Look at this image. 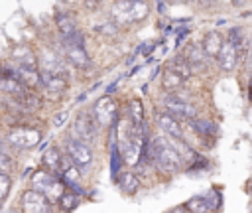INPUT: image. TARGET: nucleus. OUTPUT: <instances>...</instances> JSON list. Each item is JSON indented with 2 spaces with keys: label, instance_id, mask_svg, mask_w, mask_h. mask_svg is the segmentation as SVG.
Returning a JSON list of instances; mask_svg holds the SVG:
<instances>
[{
  "label": "nucleus",
  "instance_id": "obj_1",
  "mask_svg": "<svg viewBox=\"0 0 252 213\" xmlns=\"http://www.w3.org/2000/svg\"><path fill=\"white\" fill-rule=\"evenodd\" d=\"M150 148H152V162L163 170V172H177L181 168V158L171 146L169 138H150Z\"/></svg>",
  "mask_w": 252,
  "mask_h": 213
},
{
  "label": "nucleus",
  "instance_id": "obj_2",
  "mask_svg": "<svg viewBox=\"0 0 252 213\" xmlns=\"http://www.w3.org/2000/svg\"><path fill=\"white\" fill-rule=\"evenodd\" d=\"M32 187L41 191L47 197V201L53 205V203H57L59 195L63 193L65 183L59 179L57 174H53L49 170H35L32 176Z\"/></svg>",
  "mask_w": 252,
  "mask_h": 213
},
{
  "label": "nucleus",
  "instance_id": "obj_3",
  "mask_svg": "<svg viewBox=\"0 0 252 213\" xmlns=\"http://www.w3.org/2000/svg\"><path fill=\"white\" fill-rule=\"evenodd\" d=\"M55 24H57V30L61 34L63 45H83V34H81L73 16H69L67 12H57Z\"/></svg>",
  "mask_w": 252,
  "mask_h": 213
},
{
  "label": "nucleus",
  "instance_id": "obj_4",
  "mask_svg": "<svg viewBox=\"0 0 252 213\" xmlns=\"http://www.w3.org/2000/svg\"><path fill=\"white\" fill-rule=\"evenodd\" d=\"M96 134H98V124H96L93 112H87V110L79 112L73 122V138L91 144L96 140Z\"/></svg>",
  "mask_w": 252,
  "mask_h": 213
},
{
  "label": "nucleus",
  "instance_id": "obj_5",
  "mask_svg": "<svg viewBox=\"0 0 252 213\" xmlns=\"http://www.w3.org/2000/svg\"><path fill=\"white\" fill-rule=\"evenodd\" d=\"M65 154H67L79 168H87V166L93 162L91 144L81 142V140H77V138H69V140L65 142Z\"/></svg>",
  "mask_w": 252,
  "mask_h": 213
},
{
  "label": "nucleus",
  "instance_id": "obj_6",
  "mask_svg": "<svg viewBox=\"0 0 252 213\" xmlns=\"http://www.w3.org/2000/svg\"><path fill=\"white\" fill-rule=\"evenodd\" d=\"M161 105H163L165 112L171 114V116H175L177 120H179V118H183V120H191V118L195 116V106L189 105L187 101L175 97V95H167V97H163Z\"/></svg>",
  "mask_w": 252,
  "mask_h": 213
},
{
  "label": "nucleus",
  "instance_id": "obj_7",
  "mask_svg": "<svg viewBox=\"0 0 252 213\" xmlns=\"http://www.w3.org/2000/svg\"><path fill=\"white\" fill-rule=\"evenodd\" d=\"M93 116L96 120V124L100 126H110L116 122V103L106 95V97H100L94 106H93Z\"/></svg>",
  "mask_w": 252,
  "mask_h": 213
},
{
  "label": "nucleus",
  "instance_id": "obj_8",
  "mask_svg": "<svg viewBox=\"0 0 252 213\" xmlns=\"http://www.w3.org/2000/svg\"><path fill=\"white\" fill-rule=\"evenodd\" d=\"M41 134L39 130L35 128H26V126H18V128H12L10 134H8V142L16 148H33L37 142H39Z\"/></svg>",
  "mask_w": 252,
  "mask_h": 213
},
{
  "label": "nucleus",
  "instance_id": "obj_9",
  "mask_svg": "<svg viewBox=\"0 0 252 213\" xmlns=\"http://www.w3.org/2000/svg\"><path fill=\"white\" fill-rule=\"evenodd\" d=\"M22 209L26 213H47L51 209V203L41 191L32 187L22 195Z\"/></svg>",
  "mask_w": 252,
  "mask_h": 213
},
{
  "label": "nucleus",
  "instance_id": "obj_10",
  "mask_svg": "<svg viewBox=\"0 0 252 213\" xmlns=\"http://www.w3.org/2000/svg\"><path fill=\"white\" fill-rule=\"evenodd\" d=\"M238 49H240V47H236V45H232L230 41L222 39V45H220L219 53L215 55V57H217V63H219V67H220L222 71H232V69L236 67V63L240 61V51H238Z\"/></svg>",
  "mask_w": 252,
  "mask_h": 213
},
{
  "label": "nucleus",
  "instance_id": "obj_11",
  "mask_svg": "<svg viewBox=\"0 0 252 213\" xmlns=\"http://www.w3.org/2000/svg\"><path fill=\"white\" fill-rule=\"evenodd\" d=\"M156 122L169 138H183V130L175 116H171L167 112H156Z\"/></svg>",
  "mask_w": 252,
  "mask_h": 213
},
{
  "label": "nucleus",
  "instance_id": "obj_12",
  "mask_svg": "<svg viewBox=\"0 0 252 213\" xmlns=\"http://www.w3.org/2000/svg\"><path fill=\"white\" fill-rule=\"evenodd\" d=\"M41 71L51 73V75H59V77H67V69H65V61L55 55L53 51H45L43 59H41Z\"/></svg>",
  "mask_w": 252,
  "mask_h": 213
},
{
  "label": "nucleus",
  "instance_id": "obj_13",
  "mask_svg": "<svg viewBox=\"0 0 252 213\" xmlns=\"http://www.w3.org/2000/svg\"><path fill=\"white\" fill-rule=\"evenodd\" d=\"M183 57H185L187 63L191 65L193 73L199 71V69H203V65L207 63V55H205L201 43H189V45L185 47V51H183Z\"/></svg>",
  "mask_w": 252,
  "mask_h": 213
},
{
  "label": "nucleus",
  "instance_id": "obj_14",
  "mask_svg": "<svg viewBox=\"0 0 252 213\" xmlns=\"http://www.w3.org/2000/svg\"><path fill=\"white\" fill-rule=\"evenodd\" d=\"M63 47H65V59H67L71 65H75V67H79V69L91 65L89 53L85 51L83 45H63Z\"/></svg>",
  "mask_w": 252,
  "mask_h": 213
},
{
  "label": "nucleus",
  "instance_id": "obj_15",
  "mask_svg": "<svg viewBox=\"0 0 252 213\" xmlns=\"http://www.w3.org/2000/svg\"><path fill=\"white\" fill-rule=\"evenodd\" d=\"M110 20L116 24V26H124V24H130V0H116L112 6H110Z\"/></svg>",
  "mask_w": 252,
  "mask_h": 213
},
{
  "label": "nucleus",
  "instance_id": "obj_16",
  "mask_svg": "<svg viewBox=\"0 0 252 213\" xmlns=\"http://www.w3.org/2000/svg\"><path fill=\"white\" fill-rule=\"evenodd\" d=\"M0 91H4V93H10V95H14V97H22V95H26L28 93V87L24 85V83H20L16 77H12V75H0Z\"/></svg>",
  "mask_w": 252,
  "mask_h": 213
},
{
  "label": "nucleus",
  "instance_id": "obj_17",
  "mask_svg": "<svg viewBox=\"0 0 252 213\" xmlns=\"http://www.w3.org/2000/svg\"><path fill=\"white\" fill-rule=\"evenodd\" d=\"M116 183L120 185L122 193H126V195H134V193L138 191V187H140V179H138V176L132 174V172L116 174Z\"/></svg>",
  "mask_w": 252,
  "mask_h": 213
},
{
  "label": "nucleus",
  "instance_id": "obj_18",
  "mask_svg": "<svg viewBox=\"0 0 252 213\" xmlns=\"http://www.w3.org/2000/svg\"><path fill=\"white\" fill-rule=\"evenodd\" d=\"M220 45H222V37H220V34H219V32H215V30L207 32V34H205V37H203V43H201V47H203L205 55H209V57H215V55L219 53Z\"/></svg>",
  "mask_w": 252,
  "mask_h": 213
},
{
  "label": "nucleus",
  "instance_id": "obj_19",
  "mask_svg": "<svg viewBox=\"0 0 252 213\" xmlns=\"http://www.w3.org/2000/svg\"><path fill=\"white\" fill-rule=\"evenodd\" d=\"M167 69H171L173 73H177L183 81H187V79H191V77H193V69H191V65L187 63V59H185L183 55H175V57L169 61Z\"/></svg>",
  "mask_w": 252,
  "mask_h": 213
},
{
  "label": "nucleus",
  "instance_id": "obj_20",
  "mask_svg": "<svg viewBox=\"0 0 252 213\" xmlns=\"http://www.w3.org/2000/svg\"><path fill=\"white\" fill-rule=\"evenodd\" d=\"M12 55H14V59H16V65H28V67H37L35 55L32 53V49H30L28 45H18V47H14Z\"/></svg>",
  "mask_w": 252,
  "mask_h": 213
},
{
  "label": "nucleus",
  "instance_id": "obj_21",
  "mask_svg": "<svg viewBox=\"0 0 252 213\" xmlns=\"http://www.w3.org/2000/svg\"><path fill=\"white\" fill-rule=\"evenodd\" d=\"M150 14V4L146 0H130V20L142 22Z\"/></svg>",
  "mask_w": 252,
  "mask_h": 213
},
{
  "label": "nucleus",
  "instance_id": "obj_22",
  "mask_svg": "<svg viewBox=\"0 0 252 213\" xmlns=\"http://www.w3.org/2000/svg\"><path fill=\"white\" fill-rule=\"evenodd\" d=\"M57 205L63 209V211H73L77 205H79V193H75L73 189H63V193L59 195L57 199Z\"/></svg>",
  "mask_w": 252,
  "mask_h": 213
},
{
  "label": "nucleus",
  "instance_id": "obj_23",
  "mask_svg": "<svg viewBox=\"0 0 252 213\" xmlns=\"http://www.w3.org/2000/svg\"><path fill=\"white\" fill-rule=\"evenodd\" d=\"M128 118L132 122V126H138L144 122V105L140 99H132L128 105Z\"/></svg>",
  "mask_w": 252,
  "mask_h": 213
},
{
  "label": "nucleus",
  "instance_id": "obj_24",
  "mask_svg": "<svg viewBox=\"0 0 252 213\" xmlns=\"http://www.w3.org/2000/svg\"><path fill=\"white\" fill-rule=\"evenodd\" d=\"M59 162H61V152H59V148L51 146V148H47V150L43 152V164L47 166L49 172L57 174V172H59Z\"/></svg>",
  "mask_w": 252,
  "mask_h": 213
},
{
  "label": "nucleus",
  "instance_id": "obj_25",
  "mask_svg": "<svg viewBox=\"0 0 252 213\" xmlns=\"http://www.w3.org/2000/svg\"><path fill=\"white\" fill-rule=\"evenodd\" d=\"M183 83H185V81H183L177 73H173L171 69H165L163 75H161V87H163V91H175V89H179Z\"/></svg>",
  "mask_w": 252,
  "mask_h": 213
},
{
  "label": "nucleus",
  "instance_id": "obj_26",
  "mask_svg": "<svg viewBox=\"0 0 252 213\" xmlns=\"http://www.w3.org/2000/svg\"><path fill=\"white\" fill-rule=\"evenodd\" d=\"M191 122H193V128L201 134V136H205V138H209V136H217V124L215 122H211V120H201V118H191Z\"/></svg>",
  "mask_w": 252,
  "mask_h": 213
},
{
  "label": "nucleus",
  "instance_id": "obj_27",
  "mask_svg": "<svg viewBox=\"0 0 252 213\" xmlns=\"http://www.w3.org/2000/svg\"><path fill=\"white\" fill-rule=\"evenodd\" d=\"M187 209H191L195 213H205V211H211V205H209V201H207L205 195H193L187 201Z\"/></svg>",
  "mask_w": 252,
  "mask_h": 213
},
{
  "label": "nucleus",
  "instance_id": "obj_28",
  "mask_svg": "<svg viewBox=\"0 0 252 213\" xmlns=\"http://www.w3.org/2000/svg\"><path fill=\"white\" fill-rule=\"evenodd\" d=\"M226 41H230L232 45L240 47V45L244 43V36H242V30H240V28H230V32H228V37H226Z\"/></svg>",
  "mask_w": 252,
  "mask_h": 213
},
{
  "label": "nucleus",
  "instance_id": "obj_29",
  "mask_svg": "<svg viewBox=\"0 0 252 213\" xmlns=\"http://www.w3.org/2000/svg\"><path fill=\"white\" fill-rule=\"evenodd\" d=\"M10 178L4 174V172H0V203L6 199V195H8V191H10Z\"/></svg>",
  "mask_w": 252,
  "mask_h": 213
},
{
  "label": "nucleus",
  "instance_id": "obj_30",
  "mask_svg": "<svg viewBox=\"0 0 252 213\" xmlns=\"http://www.w3.org/2000/svg\"><path fill=\"white\" fill-rule=\"evenodd\" d=\"M205 197H207V201H209L211 209H217V207L220 205V195H219V191H217V189H211Z\"/></svg>",
  "mask_w": 252,
  "mask_h": 213
},
{
  "label": "nucleus",
  "instance_id": "obj_31",
  "mask_svg": "<svg viewBox=\"0 0 252 213\" xmlns=\"http://www.w3.org/2000/svg\"><path fill=\"white\" fill-rule=\"evenodd\" d=\"M65 120H67V110H63V112H59V114H57V116L53 118V124H55V126H61V124H63Z\"/></svg>",
  "mask_w": 252,
  "mask_h": 213
},
{
  "label": "nucleus",
  "instance_id": "obj_32",
  "mask_svg": "<svg viewBox=\"0 0 252 213\" xmlns=\"http://www.w3.org/2000/svg\"><path fill=\"white\" fill-rule=\"evenodd\" d=\"M246 2H248V0H232L234 6H242V4H246Z\"/></svg>",
  "mask_w": 252,
  "mask_h": 213
},
{
  "label": "nucleus",
  "instance_id": "obj_33",
  "mask_svg": "<svg viewBox=\"0 0 252 213\" xmlns=\"http://www.w3.org/2000/svg\"><path fill=\"white\" fill-rule=\"evenodd\" d=\"M85 2H87V4H91V6H93V2H96V0H85Z\"/></svg>",
  "mask_w": 252,
  "mask_h": 213
}]
</instances>
